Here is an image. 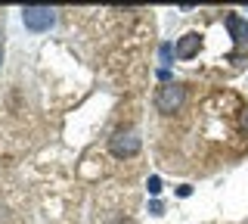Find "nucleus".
<instances>
[{
  "label": "nucleus",
  "mask_w": 248,
  "mask_h": 224,
  "mask_svg": "<svg viewBox=\"0 0 248 224\" xmlns=\"http://www.w3.org/2000/svg\"><path fill=\"white\" fill-rule=\"evenodd\" d=\"M0 63H3V50H0Z\"/></svg>",
  "instance_id": "nucleus-9"
},
{
  "label": "nucleus",
  "mask_w": 248,
  "mask_h": 224,
  "mask_svg": "<svg viewBox=\"0 0 248 224\" xmlns=\"http://www.w3.org/2000/svg\"><path fill=\"white\" fill-rule=\"evenodd\" d=\"M183 100H186V90H183V84H174V81H168L165 87H158V94H155V106H158V112H177L183 106Z\"/></svg>",
  "instance_id": "nucleus-2"
},
{
  "label": "nucleus",
  "mask_w": 248,
  "mask_h": 224,
  "mask_svg": "<svg viewBox=\"0 0 248 224\" xmlns=\"http://www.w3.org/2000/svg\"><path fill=\"white\" fill-rule=\"evenodd\" d=\"M22 22L28 32H50L56 25V10L50 6H22Z\"/></svg>",
  "instance_id": "nucleus-1"
},
{
  "label": "nucleus",
  "mask_w": 248,
  "mask_h": 224,
  "mask_svg": "<svg viewBox=\"0 0 248 224\" xmlns=\"http://www.w3.org/2000/svg\"><path fill=\"white\" fill-rule=\"evenodd\" d=\"M149 212H152V215H161V212H165V206H161L158 199H152V203H149Z\"/></svg>",
  "instance_id": "nucleus-7"
},
{
  "label": "nucleus",
  "mask_w": 248,
  "mask_h": 224,
  "mask_svg": "<svg viewBox=\"0 0 248 224\" xmlns=\"http://www.w3.org/2000/svg\"><path fill=\"white\" fill-rule=\"evenodd\" d=\"M108 150H112V156L118 159H130L140 153V137L137 131H115L112 140H108Z\"/></svg>",
  "instance_id": "nucleus-3"
},
{
  "label": "nucleus",
  "mask_w": 248,
  "mask_h": 224,
  "mask_svg": "<svg viewBox=\"0 0 248 224\" xmlns=\"http://www.w3.org/2000/svg\"><path fill=\"white\" fill-rule=\"evenodd\" d=\"M146 187H149V193H152V196H158V193H161V181H158V177H149V184H146Z\"/></svg>",
  "instance_id": "nucleus-6"
},
{
  "label": "nucleus",
  "mask_w": 248,
  "mask_h": 224,
  "mask_svg": "<svg viewBox=\"0 0 248 224\" xmlns=\"http://www.w3.org/2000/svg\"><path fill=\"white\" fill-rule=\"evenodd\" d=\"M227 32L232 34V41L236 44H248V19H242V16H236V13H230L227 16Z\"/></svg>",
  "instance_id": "nucleus-4"
},
{
  "label": "nucleus",
  "mask_w": 248,
  "mask_h": 224,
  "mask_svg": "<svg viewBox=\"0 0 248 224\" xmlns=\"http://www.w3.org/2000/svg\"><path fill=\"white\" fill-rule=\"evenodd\" d=\"M199 47H202V37L199 34H183L180 37V41H177V56H180V59H192V56H196V53H199Z\"/></svg>",
  "instance_id": "nucleus-5"
},
{
  "label": "nucleus",
  "mask_w": 248,
  "mask_h": 224,
  "mask_svg": "<svg viewBox=\"0 0 248 224\" xmlns=\"http://www.w3.org/2000/svg\"><path fill=\"white\" fill-rule=\"evenodd\" d=\"M161 63H165V69H168V63H170V44L161 47Z\"/></svg>",
  "instance_id": "nucleus-8"
}]
</instances>
